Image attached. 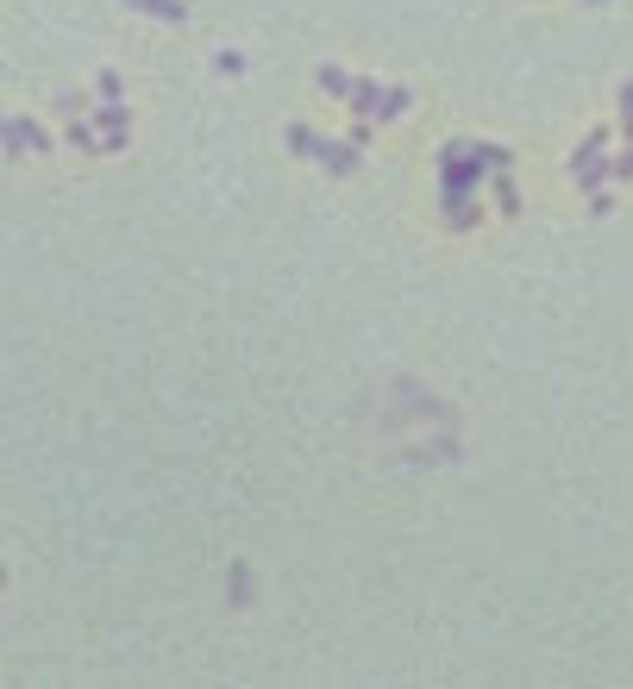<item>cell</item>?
<instances>
[{
    "mask_svg": "<svg viewBox=\"0 0 633 689\" xmlns=\"http://www.w3.org/2000/svg\"><path fill=\"white\" fill-rule=\"evenodd\" d=\"M439 207H445V226L464 232V226H477V182H489L496 170H508L514 151L496 145V138H452V145H439Z\"/></svg>",
    "mask_w": 633,
    "mask_h": 689,
    "instance_id": "6da1fadb",
    "label": "cell"
},
{
    "mask_svg": "<svg viewBox=\"0 0 633 689\" xmlns=\"http://www.w3.org/2000/svg\"><path fill=\"white\" fill-rule=\"evenodd\" d=\"M0 145H7V157H44V151H51V132H44V126H32L26 120V113H7V126H0Z\"/></svg>",
    "mask_w": 633,
    "mask_h": 689,
    "instance_id": "7a4b0ae2",
    "label": "cell"
},
{
    "mask_svg": "<svg viewBox=\"0 0 633 689\" xmlns=\"http://www.w3.org/2000/svg\"><path fill=\"white\" fill-rule=\"evenodd\" d=\"M314 163H326L333 176H351L364 163V145H351V138H320V151H314Z\"/></svg>",
    "mask_w": 633,
    "mask_h": 689,
    "instance_id": "3957f363",
    "label": "cell"
},
{
    "mask_svg": "<svg viewBox=\"0 0 633 689\" xmlns=\"http://www.w3.org/2000/svg\"><path fill=\"white\" fill-rule=\"evenodd\" d=\"M126 7L145 13V19H163V26H189V19H195L189 0H126Z\"/></svg>",
    "mask_w": 633,
    "mask_h": 689,
    "instance_id": "277c9868",
    "label": "cell"
},
{
    "mask_svg": "<svg viewBox=\"0 0 633 689\" xmlns=\"http://www.w3.org/2000/svg\"><path fill=\"white\" fill-rule=\"evenodd\" d=\"M402 458H408V464H452V458H458V433H445V439H427V445H408Z\"/></svg>",
    "mask_w": 633,
    "mask_h": 689,
    "instance_id": "5b68a950",
    "label": "cell"
},
{
    "mask_svg": "<svg viewBox=\"0 0 633 689\" xmlns=\"http://www.w3.org/2000/svg\"><path fill=\"white\" fill-rule=\"evenodd\" d=\"M314 88H320V94H333V101H351V88H358V76H345L339 63H320V69H314Z\"/></svg>",
    "mask_w": 633,
    "mask_h": 689,
    "instance_id": "8992f818",
    "label": "cell"
},
{
    "mask_svg": "<svg viewBox=\"0 0 633 689\" xmlns=\"http://www.w3.org/2000/svg\"><path fill=\"white\" fill-rule=\"evenodd\" d=\"M226 608H251V564L245 558H232V570H226Z\"/></svg>",
    "mask_w": 633,
    "mask_h": 689,
    "instance_id": "52a82bcc",
    "label": "cell"
},
{
    "mask_svg": "<svg viewBox=\"0 0 633 689\" xmlns=\"http://www.w3.org/2000/svg\"><path fill=\"white\" fill-rule=\"evenodd\" d=\"M63 145H76V151H88V157H101V126H95V120H69Z\"/></svg>",
    "mask_w": 633,
    "mask_h": 689,
    "instance_id": "ba28073f",
    "label": "cell"
},
{
    "mask_svg": "<svg viewBox=\"0 0 633 689\" xmlns=\"http://www.w3.org/2000/svg\"><path fill=\"white\" fill-rule=\"evenodd\" d=\"M377 101H383V88L370 76H358V88H351V113H358V120H377Z\"/></svg>",
    "mask_w": 633,
    "mask_h": 689,
    "instance_id": "9c48e42d",
    "label": "cell"
},
{
    "mask_svg": "<svg viewBox=\"0 0 633 689\" xmlns=\"http://www.w3.org/2000/svg\"><path fill=\"white\" fill-rule=\"evenodd\" d=\"M571 176H577V188H583V195H602V188L615 182V176H608V157H596V163H583V170H571Z\"/></svg>",
    "mask_w": 633,
    "mask_h": 689,
    "instance_id": "30bf717a",
    "label": "cell"
},
{
    "mask_svg": "<svg viewBox=\"0 0 633 689\" xmlns=\"http://www.w3.org/2000/svg\"><path fill=\"white\" fill-rule=\"evenodd\" d=\"M489 195H496V207H502V213H521V188H514V176H508V170L489 176Z\"/></svg>",
    "mask_w": 633,
    "mask_h": 689,
    "instance_id": "8fae6325",
    "label": "cell"
},
{
    "mask_svg": "<svg viewBox=\"0 0 633 689\" xmlns=\"http://www.w3.org/2000/svg\"><path fill=\"white\" fill-rule=\"evenodd\" d=\"M608 151V126H596V132H583V145L571 151V170H583V163H596Z\"/></svg>",
    "mask_w": 633,
    "mask_h": 689,
    "instance_id": "7c38bea8",
    "label": "cell"
},
{
    "mask_svg": "<svg viewBox=\"0 0 633 689\" xmlns=\"http://www.w3.org/2000/svg\"><path fill=\"white\" fill-rule=\"evenodd\" d=\"M283 145H289L295 157H314V151H320V132H314V126H301V120H295V126L283 132Z\"/></svg>",
    "mask_w": 633,
    "mask_h": 689,
    "instance_id": "4fadbf2b",
    "label": "cell"
},
{
    "mask_svg": "<svg viewBox=\"0 0 633 689\" xmlns=\"http://www.w3.org/2000/svg\"><path fill=\"white\" fill-rule=\"evenodd\" d=\"M408 107H414V94H408V88H383V101H377V120H402Z\"/></svg>",
    "mask_w": 633,
    "mask_h": 689,
    "instance_id": "5bb4252c",
    "label": "cell"
},
{
    "mask_svg": "<svg viewBox=\"0 0 633 689\" xmlns=\"http://www.w3.org/2000/svg\"><path fill=\"white\" fill-rule=\"evenodd\" d=\"M95 94H101V101H126V76H120V69H101V76H95Z\"/></svg>",
    "mask_w": 633,
    "mask_h": 689,
    "instance_id": "9a60e30c",
    "label": "cell"
},
{
    "mask_svg": "<svg viewBox=\"0 0 633 689\" xmlns=\"http://www.w3.org/2000/svg\"><path fill=\"white\" fill-rule=\"evenodd\" d=\"M615 113H621V132H627V145H633V76H627L621 94H615Z\"/></svg>",
    "mask_w": 633,
    "mask_h": 689,
    "instance_id": "2e32d148",
    "label": "cell"
},
{
    "mask_svg": "<svg viewBox=\"0 0 633 689\" xmlns=\"http://www.w3.org/2000/svg\"><path fill=\"white\" fill-rule=\"evenodd\" d=\"M214 69H220V76H245L251 57H245V51H214Z\"/></svg>",
    "mask_w": 633,
    "mask_h": 689,
    "instance_id": "e0dca14e",
    "label": "cell"
},
{
    "mask_svg": "<svg viewBox=\"0 0 633 689\" xmlns=\"http://www.w3.org/2000/svg\"><path fill=\"white\" fill-rule=\"evenodd\" d=\"M608 176H615V182H633V145H627L621 157H608Z\"/></svg>",
    "mask_w": 633,
    "mask_h": 689,
    "instance_id": "ac0fdd59",
    "label": "cell"
},
{
    "mask_svg": "<svg viewBox=\"0 0 633 689\" xmlns=\"http://www.w3.org/2000/svg\"><path fill=\"white\" fill-rule=\"evenodd\" d=\"M57 113H63V120H82V101H76V94H57V101H51Z\"/></svg>",
    "mask_w": 633,
    "mask_h": 689,
    "instance_id": "d6986e66",
    "label": "cell"
},
{
    "mask_svg": "<svg viewBox=\"0 0 633 689\" xmlns=\"http://www.w3.org/2000/svg\"><path fill=\"white\" fill-rule=\"evenodd\" d=\"M583 7H608V0H583Z\"/></svg>",
    "mask_w": 633,
    "mask_h": 689,
    "instance_id": "ffe728a7",
    "label": "cell"
}]
</instances>
